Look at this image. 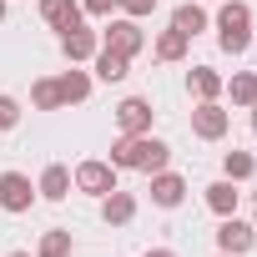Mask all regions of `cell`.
Listing matches in <instances>:
<instances>
[{"label":"cell","mask_w":257,"mask_h":257,"mask_svg":"<svg viewBox=\"0 0 257 257\" xmlns=\"http://www.w3.org/2000/svg\"><path fill=\"white\" fill-rule=\"evenodd\" d=\"M116 172H167V162H172V147L162 142V137H121L116 147H111V157H106Z\"/></svg>","instance_id":"1"},{"label":"cell","mask_w":257,"mask_h":257,"mask_svg":"<svg viewBox=\"0 0 257 257\" xmlns=\"http://www.w3.org/2000/svg\"><path fill=\"white\" fill-rule=\"evenodd\" d=\"M217 46L227 56H242L252 46V6L247 0H222V11H217Z\"/></svg>","instance_id":"2"},{"label":"cell","mask_w":257,"mask_h":257,"mask_svg":"<svg viewBox=\"0 0 257 257\" xmlns=\"http://www.w3.org/2000/svg\"><path fill=\"white\" fill-rule=\"evenodd\" d=\"M101 46L132 61V56H142V46H147V31H142V21H132V16H116V21H106V31H101Z\"/></svg>","instance_id":"3"},{"label":"cell","mask_w":257,"mask_h":257,"mask_svg":"<svg viewBox=\"0 0 257 257\" xmlns=\"http://www.w3.org/2000/svg\"><path fill=\"white\" fill-rule=\"evenodd\" d=\"M71 187L86 192V197H106V192H116V167L101 162V157H91V162H81L71 172Z\"/></svg>","instance_id":"4"},{"label":"cell","mask_w":257,"mask_h":257,"mask_svg":"<svg viewBox=\"0 0 257 257\" xmlns=\"http://www.w3.org/2000/svg\"><path fill=\"white\" fill-rule=\"evenodd\" d=\"M31 207H36L31 177H26V172H0V212L21 217V212H31Z\"/></svg>","instance_id":"5"},{"label":"cell","mask_w":257,"mask_h":257,"mask_svg":"<svg viewBox=\"0 0 257 257\" xmlns=\"http://www.w3.org/2000/svg\"><path fill=\"white\" fill-rule=\"evenodd\" d=\"M227 126H232V111H227L222 101H197V111H192V132H197L202 142H222Z\"/></svg>","instance_id":"6"},{"label":"cell","mask_w":257,"mask_h":257,"mask_svg":"<svg viewBox=\"0 0 257 257\" xmlns=\"http://www.w3.org/2000/svg\"><path fill=\"white\" fill-rule=\"evenodd\" d=\"M152 116H157V111H152L147 96H126V101L116 106V132H121V137H147V132H152Z\"/></svg>","instance_id":"7"},{"label":"cell","mask_w":257,"mask_h":257,"mask_svg":"<svg viewBox=\"0 0 257 257\" xmlns=\"http://www.w3.org/2000/svg\"><path fill=\"white\" fill-rule=\"evenodd\" d=\"M96 51H101V31H91V26H81V21L61 31V56H66L71 66H81V61H91Z\"/></svg>","instance_id":"8"},{"label":"cell","mask_w":257,"mask_h":257,"mask_svg":"<svg viewBox=\"0 0 257 257\" xmlns=\"http://www.w3.org/2000/svg\"><path fill=\"white\" fill-rule=\"evenodd\" d=\"M252 242H257V227H252V222H242L237 212L222 217V227H217V252L242 257V252H252Z\"/></svg>","instance_id":"9"},{"label":"cell","mask_w":257,"mask_h":257,"mask_svg":"<svg viewBox=\"0 0 257 257\" xmlns=\"http://www.w3.org/2000/svg\"><path fill=\"white\" fill-rule=\"evenodd\" d=\"M152 202L157 207H182L187 202V177H177V172H152Z\"/></svg>","instance_id":"10"},{"label":"cell","mask_w":257,"mask_h":257,"mask_svg":"<svg viewBox=\"0 0 257 257\" xmlns=\"http://www.w3.org/2000/svg\"><path fill=\"white\" fill-rule=\"evenodd\" d=\"M36 197H46V202H66V197H71V167L51 162V167L41 172V182H36Z\"/></svg>","instance_id":"11"},{"label":"cell","mask_w":257,"mask_h":257,"mask_svg":"<svg viewBox=\"0 0 257 257\" xmlns=\"http://www.w3.org/2000/svg\"><path fill=\"white\" fill-rule=\"evenodd\" d=\"M101 217H106V227H126V222L137 217V197H132V192H121V187L106 192V197H101Z\"/></svg>","instance_id":"12"},{"label":"cell","mask_w":257,"mask_h":257,"mask_svg":"<svg viewBox=\"0 0 257 257\" xmlns=\"http://www.w3.org/2000/svg\"><path fill=\"white\" fill-rule=\"evenodd\" d=\"M56 91H61V106H81V101L91 96V76L71 66V71H61V76H56Z\"/></svg>","instance_id":"13"},{"label":"cell","mask_w":257,"mask_h":257,"mask_svg":"<svg viewBox=\"0 0 257 257\" xmlns=\"http://www.w3.org/2000/svg\"><path fill=\"white\" fill-rule=\"evenodd\" d=\"M187 86H192V96H197V101H217L227 81H222L212 66H192V71H187Z\"/></svg>","instance_id":"14"},{"label":"cell","mask_w":257,"mask_h":257,"mask_svg":"<svg viewBox=\"0 0 257 257\" xmlns=\"http://www.w3.org/2000/svg\"><path fill=\"white\" fill-rule=\"evenodd\" d=\"M41 21L56 26V31L76 26V21H81V0H41Z\"/></svg>","instance_id":"15"},{"label":"cell","mask_w":257,"mask_h":257,"mask_svg":"<svg viewBox=\"0 0 257 257\" xmlns=\"http://www.w3.org/2000/svg\"><path fill=\"white\" fill-rule=\"evenodd\" d=\"M172 31H182L187 41H192V36H202V31H207V11L197 6V0H187V6H177V11H172Z\"/></svg>","instance_id":"16"},{"label":"cell","mask_w":257,"mask_h":257,"mask_svg":"<svg viewBox=\"0 0 257 257\" xmlns=\"http://www.w3.org/2000/svg\"><path fill=\"white\" fill-rule=\"evenodd\" d=\"M91 66H96V81H106V86H111V81H126V71H132V61L116 56V51H106V46L91 56Z\"/></svg>","instance_id":"17"},{"label":"cell","mask_w":257,"mask_h":257,"mask_svg":"<svg viewBox=\"0 0 257 257\" xmlns=\"http://www.w3.org/2000/svg\"><path fill=\"white\" fill-rule=\"evenodd\" d=\"M237 202H242L237 182H227V177H222V182H212V187H207V207H212L217 217H232V212H237Z\"/></svg>","instance_id":"18"},{"label":"cell","mask_w":257,"mask_h":257,"mask_svg":"<svg viewBox=\"0 0 257 257\" xmlns=\"http://www.w3.org/2000/svg\"><path fill=\"white\" fill-rule=\"evenodd\" d=\"M222 91L232 96V106H257V71H237Z\"/></svg>","instance_id":"19"},{"label":"cell","mask_w":257,"mask_h":257,"mask_svg":"<svg viewBox=\"0 0 257 257\" xmlns=\"http://www.w3.org/2000/svg\"><path fill=\"white\" fill-rule=\"evenodd\" d=\"M71 247H76V237H71L66 227H51V232H41L36 257H71Z\"/></svg>","instance_id":"20"},{"label":"cell","mask_w":257,"mask_h":257,"mask_svg":"<svg viewBox=\"0 0 257 257\" xmlns=\"http://www.w3.org/2000/svg\"><path fill=\"white\" fill-rule=\"evenodd\" d=\"M252 172H257V162H252V152H237V147H232V152L222 157V177H227V182H247Z\"/></svg>","instance_id":"21"},{"label":"cell","mask_w":257,"mask_h":257,"mask_svg":"<svg viewBox=\"0 0 257 257\" xmlns=\"http://www.w3.org/2000/svg\"><path fill=\"white\" fill-rule=\"evenodd\" d=\"M187 46H192V41H187L182 31H162L152 51H157V61H182V56H187Z\"/></svg>","instance_id":"22"},{"label":"cell","mask_w":257,"mask_h":257,"mask_svg":"<svg viewBox=\"0 0 257 257\" xmlns=\"http://www.w3.org/2000/svg\"><path fill=\"white\" fill-rule=\"evenodd\" d=\"M31 106L36 111H61V91H56V76H41L31 86Z\"/></svg>","instance_id":"23"},{"label":"cell","mask_w":257,"mask_h":257,"mask_svg":"<svg viewBox=\"0 0 257 257\" xmlns=\"http://www.w3.org/2000/svg\"><path fill=\"white\" fill-rule=\"evenodd\" d=\"M121 11V0H81V16H96V21H111Z\"/></svg>","instance_id":"24"},{"label":"cell","mask_w":257,"mask_h":257,"mask_svg":"<svg viewBox=\"0 0 257 257\" xmlns=\"http://www.w3.org/2000/svg\"><path fill=\"white\" fill-rule=\"evenodd\" d=\"M11 126H21V101L0 96V132H11Z\"/></svg>","instance_id":"25"},{"label":"cell","mask_w":257,"mask_h":257,"mask_svg":"<svg viewBox=\"0 0 257 257\" xmlns=\"http://www.w3.org/2000/svg\"><path fill=\"white\" fill-rule=\"evenodd\" d=\"M152 11H157V0H121V16H132V21H142Z\"/></svg>","instance_id":"26"},{"label":"cell","mask_w":257,"mask_h":257,"mask_svg":"<svg viewBox=\"0 0 257 257\" xmlns=\"http://www.w3.org/2000/svg\"><path fill=\"white\" fill-rule=\"evenodd\" d=\"M147 257H177V252H172V247H157V252H147Z\"/></svg>","instance_id":"27"},{"label":"cell","mask_w":257,"mask_h":257,"mask_svg":"<svg viewBox=\"0 0 257 257\" xmlns=\"http://www.w3.org/2000/svg\"><path fill=\"white\" fill-rule=\"evenodd\" d=\"M252 132H257V106H252Z\"/></svg>","instance_id":"28"},{"label":"cell","mask_w":257,"mask_h":257,"mask_svg":"<svg viewBox=\"0 0 257 257\" xmlns=\"http://www.w3.org/2000/svg\"><path fill=\"white\" fill-rule=\"evenodd\" d=\"M0 21H6V0H0Z\"/></svg>","instance_id":"29"},{"label":"cell","mask_w":257,"mask_h":257,"mask_svg":"<svg viewBox=\"0 0 257 257\" xmlns=\"http://www.w3.org/2000/svg\"><path fill=\"white\" fill-rule=\"evenodd\" d=\"M11 257H31V252H11Z\"/></svg>","instance_id":"30"},{"label":"cell","mask_w":257,"mask_h":257,"mask_svg":"<svg viewBox=\"0 0 257 257\" xmlns=\"http://www.w3.org/2000/svg\"><path fill=\"white\" fill-rule=\"evenodd\" d=\"M217 257H227V252H217Z\"/></svg>","instance_id":"31"},{"label":"cell","mask_w":257,"mask_h":257,"mask_svg":"<svg viewBox=\"0 0 257 257\" xmlns=\"http://www.w3.org/2000/svg\"><path fill=\"white\" fill-rule=\"evenodd\" d=\"M252 227H257V222H252Z\"/></svg>","instance_id":"32"}]
</instances>
